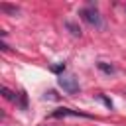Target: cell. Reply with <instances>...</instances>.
<instances>
[{"label": "cell", "mask_w": 126, "mask_h": 126, "mask_svg": "<svg viewBox=\"0 0 126 126\" xmlns=\"http://www.w3.org/2000/svg\"><path fill=\"white\" fill-rule=\"evenodd\" d=\"M98 98H100V100H102V102H104V104H106L108 108H112V102H110V100H108L106 96H102V94H98Z\"/></svg>", "instance_id": "cell-10"}, {"label": "cell", "mask_w": 126, "mask_h": 126, "mask_svg": "<svg viewBox=\"0 0 126 126\" xmlns=\"http://www.w3.org/2000/svg\"><path fill=\"white\" fill-rule=\"evenodd\" d=\"M63 116H85L89 118V114H83V112H77V110H71V108H57L51 112V118H63Z\"/></svg>", "instance_id": "cell-3"}, {"label": "cell", "mask_w": 126, "mask_h": 126, "mask_svg": "<svg viewBox=\"0 0 126 126\" xmlns=\"http://www.w3.org/2000/svg\"><path fill=\"white\" fill-rule=\"evenodd\" d=\"M2 96L4 98H8V100H14L16 96H14V93L10 91V89H6V87H2Z\"/></svg>", "instance_id": "cell-7"}, {"label": "cell", "mask_w": 126, "mask_h": 126, "mask_svg": "<svg viewBox=\"0 0 126 126\" xmlns=\"http://www.w3.org/2000/svg\"><path fill=\"white\" fill-rule=\"evenodd\" d=\"M45 98H57V94H55V93H53V91H49V93H47V94H45Z\"/></svg>", "instance_id": "cell-11"}, {"label": "cell", "mask_w": 126, "mask_h": 126, "mask_svg": "<svg viewBox=\"0 0 126 126\" xmlns=\"http://www.w3.org/2000/svg\"><path fill=\"white\" fill-rule=\"evenodd\" d=\"M79 16H81L87 24H91V26H96V28L102 26V20H100V16H98V12H96L94 8H83V10L79 12Z\"/></svg>", "instance_id": "cell-1"}, {"label": "cell", "mask_w": 126, "mask_h": 126, "mask_svg": "<svg viewBox=\"0 0 126 126\" xmlns=\"http://www.w3.org/2000/svg\"><path fill=\"white\" fill-rule=\"evenodd\" d=\"M20 106H22V108L28 106V104H26V93H20Z\"/></svg>", "instance_id": "cell-9"}, {"label": "cell", "mask_w": 126, "mask_h": 126, "mask_svg": "<svg viewBox=\"0 0 126 126\" xmlns=\"http://www.w3.org/2000/svg\"><path fill=\"white\" fill-rule=\"evenodd\" d=\"M59 87L65 93H69V94H73V93L79 91V83H77V79L73 75H61L59 77Z\"/></svg>", "instance_id": "cell-2"}, {"label": "cell", "mask_w": 126, "mask_h": 126, "mask_svg": "<svg viewBox=\"0 0 126 126\" xmlns=\"http://www.w3.org/2000/svg\"><path fill=\"white\" fill-rule=\"evenodd\" d=\"M0 10H2V12H8V14H14V16L20 12V8H18V6H10V4H6V2H2V4H0Z\"/></svg>", "instance_id": "cell-4"}, {"label": "cell", "mask_w": 126, "mask_h": 126, "mask_svg": "<svg viewBox=\"0 0 126 126\" xmlns=\"http://www.w3.org/2000/svg\"><path fill=\"white\" fill-rule=\"evenodd\" d=\"M65 26L71 30V33H73L75 37H81V28H79V26H75L73 22H65Z\"/></svg>", "instance_id": "cell-5"}, {"label": "cell", "mask_w": 126, "mask_h": 126, "mask_svg": "<svg viewBox=\"0 0 126 126\" xmlns=\"http://www.w3.org/2000/svg\"><path fill=\"white\" fill-rule=\"evenodd\" d=\"M96 65H98V69L104 71V73H114V67L108 65V63H104V61H100V63H96Z\"/></svg>", "instance_id": "cell-6"}, {"label": "cell", "mask_w": 126, "mask_h": 126, "mask_svg": "<svg viewBox=\"0 0 126 126\" xmlns=\"http://www.w3.org/2000/svg\"><path fill=\"white\" fill-rule=\"evenodd\" d=\"M51 71H53V73H61V71H65V63H59V65H53V67H51Z\"/></svg>", "instance_id": "cell-8"}]
</instances>
